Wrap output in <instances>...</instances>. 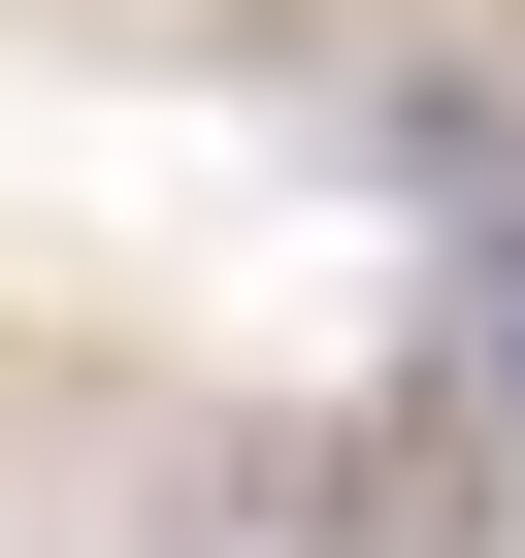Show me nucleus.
Instances as JSON below:
<instances>
[{"label":"nucleus","mask_w":525,"mask_h":558,"mask_svg":"<svg viewBox=\"0 0 525 558\" xmlns=\"http://www.w3.org/2000/svg\"><path fill=\"white\" fill-rule=\"evenodd\" d=\"M427 427H460V460H525V230H460V263H427Z\"/></svg>","instance_id":"nucleus-1"},{"label":"nucleus","mask_w":525,"mask_h":558,"mask_svg":"<svg viewBox=\"0 0 525 558\" xmlns=\"http://www.w3.org/2000/svg\"><path fill=\"white\" fill-rule=\"evenodd\" d=\"M164 558H296V525H262V493H230V525H164Z\"/></svg>","instance_id":"nucleus-2"}]
</instances>
